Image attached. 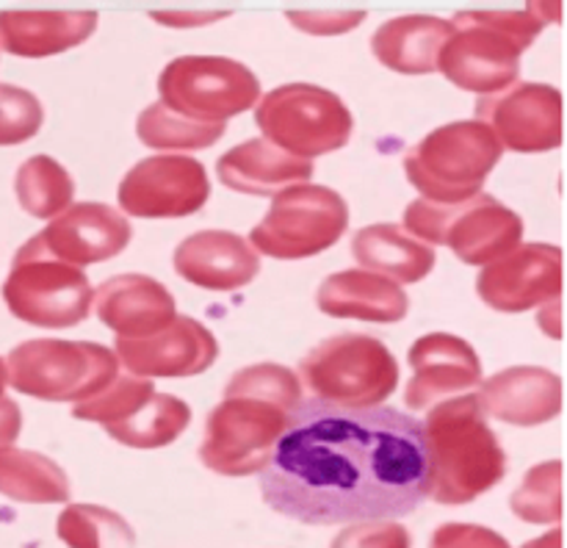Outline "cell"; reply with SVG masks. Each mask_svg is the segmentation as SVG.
Segmentation results:
<instances>
[{
    "instance_id": "1",
    "label": "cell",
    "mask_w": 567,
    "mask_h": 548,
    "mask_svg": "<svg viewBox=\"0 0 567 548\" xmlns=\"http://www.w3.org/2000/svg\"><path fill=\"white\" fill-rule=\"evenodd\" d=\"M260 493L308 526L404 518L430 498V454L415 415L302 399L288 415Z\"/></svg>"
},
{
    "instance_id": "2",
    "label": "cell",
    "mask_w": 567,
    "mask_h": 548,
    "mask_svg": "<svg viewBox=\"0 0 567 548\" xmlns=\"http://www.w3.org/2000/svg\"><path fill=\"white\" fill-rule=\"evenodd\" d=\"M421 430L430 454V496L437 504L474 502L507 474V454L476 396L435 404Z\"/></svg>"
},
{
    "instance_id": "3",
    "label": "cell",
    "mask_w": 567,
    "mask_h": 548,
    "mask_svg": "<svg viewBox=\"0 0 567 548\" xmlns=\"http://www.w3.org/2000/svg\"><path fill=\"white\" fill-rule=\"evenodd\" d=\"M452 22L437 70L465 92L493 94L518 81L520 55L546 20L529 11H465Z\"/></svg>"
},
{
    "instance_id": "4",
    "label": "cell",
    "mask_w": 567,
    "mask_h": 548,
    "mask_svg": "<svg viewBox=\"0 0 567 548\" xmlns=\"http://www.w3.org/2000/svg\"><path fill=\"white\" fill-rule=\"evenodd\" d=\"M502 161V144L482 122H452L421 138L404 158L408 180L437 205H460L482 194Z\"/></svg>"
},
{
    "instance_id": "5",
    "label": "cell",
    "mask_w": 567,
    "mask_h": 548,
    "mask_svg": "<svg viewBox=\"0 0 567 548\" xmlns=\"http://www.w3.org/2000/svg\"><path fill=\"white\" fill-rule=\"evenodd\" d=\"M299 369L308 391L336 407H377L399 385V363L391 349L358 332L321 341Z\"/></svg>"
},
{
    "instance_id": "6",
    "label": "cell",
    "mask_w": 567,
    "mask_h": 548,
    "mask_svg": "<svg viewBox=\"0 0 567 548\" xmlns=\"http://www.w3.org/2000/svg\"><path fill=\"white\" fill-rule=\"evenodd\" d=\"M404 227L426 247L446 244L471 266L504 258L524 238V219L491 194H476L460 205L415 199L404 210Z\"/></svg>"
},
{
    "instance_id": "7",
    "label": "cell",
    "mask_w": 567,
    "mask_h": 548,
    "mask_svg": "<svg viewBox=\"0 0 567 548\" xmlns=\"http://www.w3.org/2000/svg\"><path fill=\"white\" fill-rule=\"evenodd\" d=\"M116 376V354L92 341L39 338L6 358V382L44 402H83Z\"/></svg>"
},
{
    "instance_id": "8",
    "label": "cell",
    "mask_w": 567,
    "mask_h": 548,
    "mask_svg": "<svg viewBox=\"0 0 567 548\" xmlns=\"http://www.w3.org/2000/svg\"><path fill=\"white\" fill-rule=\"evenodd\" d=\"M92 297L83 269L50 255L39 236L22 244L3 282V299L11 313L37 327L81 324L92 310Z\"/></svg>"
},
{
    "instance_id": "9",
    "label": "cell",
    "mask_w": 567,
    "mask_h": 548,
    "mask_svg": "<svg viewBox=\"0 0 567 548\" xmlns=\"http://www.w3.org/2000/svg\"><path fill=\"white\" fill-rule=\"evenodd\" d=\"M255 122L266 142L302 161L347 147L352 136V114L347 103L313 83L271 89L258 100Z\"/></svg>"
},
{
    "instance_id": "10",
    "label": "cell",
    "mask_w": 567,
    "mask_h": 548,
    "mask_svg": "<svg viewBox=\"0 0 567 548\" xmlns=\"http://www.w3.org/2000/svg\"><path fill=\"white\" fill-rule=\"evenodd\" d=\"M288 415L252 393L225 391V402L210 410L199 446L205 468L221 476L260 474L286 432Z\"/></svg>"
},
{
    "instance_id": "11",
    "label": "cell",
    "mask_w": 567,
    "mask_h": 548,
    "mask_svg": "<svg viewBox=\"0 0 567 548\" xmlns=\"http://www.w3.org/2000/svg\"><path fill=\"white\" fill-rule=\"evenodd\" d=\"M161 103L197 122H225L260 100V81L241 61L221 55H181L158 77Z\"/></svg>"
},
{
    "instance_id": "12",
    "label": "cell",
    "mask_w": 567,
    "mask_h": 548,
    "mask_svg": "<svg viewBox=\"0 0 567 548\" xmlns=\"http://www.w3.org/2000/svg\"><path fill=\"white\" fill-rule=\"evenodd\" d=\"M347 225L349 208L341 194L305 183L277 194L266 219L249 232V241L271 258H313L330 249L343 236Z\"/></svg>"
},
{
    "instance_id": "13",
    "label": "cell",
    "mask_w": 567,
    "mask_h": 548,
    "mask_svg": "<svg viewBox=\"0 0 567 548\" xmlns=\"http://www.w3.org/2000/svg\"><path fill=\"white\" fill-rule=\"evenodd\" d=\"M476 116L502 149L546 153L563 144V94L546 83L515 81L502 92L485 94L476 103Z\"/></svg>"
},
{
    "instance_id": "14",
    "label": "cell",
    "mask_w": 567,
    "mask_h": 548,
    "mask_svg": "<svg viewBox=\"0 0 567 548\" xmlns=\"http://www.w3.org/2000/svg\"><path fill=\"white\" fill-rule=\"evenodd\" d=\"M205 166L186 155H153L133 166L120 183V205L142 219H181L208 203Z\"/></svg>"
},
{
    "instance_id": "15",
    "label": "cell",
    "mask_w": 567,
    "mask_h": 548,
    "mask_svg": "<svg viewBox=\"0 0 567 548\" xmlns=\"http://www.w3.org/2000/svg\"><path fill=\"white\" fill-rule=\"evenodd\" d=\"M476 291L502 313H524L543 302H557L563 291V249L524 244L480 271Z\"/></svg>"
},
{
    "instance_id": "16",
    "label": "cell",
    "mask_w": 567,
    "mask_h": 548,
    "mask_svg": "<svg viewBox=\"0 0 567 548\" xmlns=\"http://www.w3.org/2000/svg\"><path fill=\"white\" fill-rule=\"evenodd\" d=\"M116 358L133 376H192L203 374L219 354V343L199 321L175 316L172 324L147 338H116Z\"/></svg>"
},
{
    "instance_id": "17",
    "label": "cell",
    "mask_w": 567,
    "mask_h": 548,
    "mask_svg": "<svg viewBox=\"0 0 567 548\" xmlns=\"http://www.w3.org/2000/svg\"><path fill=\"white\" fill-rule=\"evenodd\" d=\"M410 380L404 402L410 410H426L446 399H457L482 380L480 354L468 341L449 332H432L419 338L410 349Z\"/></svg>"
},
{
    "instance_id": "18",
    "label": "cell",
    "mask_w": 567,
    "mask_h": 548,
    "mask_svg": "<svg viewBox=\"0 0 567 548\" xmlns=\"http://www.w3.org/2000/svg\"><path fill=\"white\" fill-rule=\"evenodd\" d=\"M37 236L50 255L81 269L86 263L116 258L131 244L133 227L125 214L111 205L81 203L55 216Z\"/></svg>"
},
{
    "instance_id": "19",
    "label": "cell",
    "mask_w": 567,
    "mask_h": 548,
    "mask_svg": "<svg viewBox=\"0 0 567 548\" xmlns=\"http://www.w3.org/2000/svg\"><path fill=\"white\" fill-rule=\"evenodd\" d=\"M175 269L183 280L208 291H236L258 277L260 258L236 232L203 230L177 244Z\"/></svg>"
},
{
    "instance_id": "20",
    "label": "cell",
    "mask_w": 567,
    "mask_h": 548,
    "mask_svg": "<svg viewBox=\"0 0 567 548\" xmlns=\"http://www.w3.org/2000/svg\"><path fill=\"white\" fill-rule=\"evenodd\" d=\"M97 319L116 332V338H147L175 319V297L147 275H116L92 297Z\"/></svg>"
},
{
    "instance_id": "21",
    "label": "cell",
    "mask_w": 567,
    "mask_h": 548,
    "mask_svg": "<svg viewBox=\"0 0 567 548\" xmlns=\"http://www.w3.org/2000/svg\"><path fill=\"white\" fill-rule=\"evenodd\" d=\"M485 415L515 426H537L563 410V380L537 365H515L491 376L480 396Z\"/></svg>"
},
{
    "instance_id": "22",
    "label": "cell",
    "mask_w": 567,
    "mask_h": 548,
    "mask_svg": "<svg viewBox=\"0 0 567 548\" xmlns=\"http://www.w3.org/2000/svg\"><path fill=\"white\" fill-rule=\"evenodd\" d=\"M216 172H219V180L233 192L277 197L288 188L305 186L313 177V164L282 153L266 138H249L221 155Z\"/></svg>"
},
{
    "instance_id": "23",
    "label": "cell",
    "mask_w": 567,
    "mask_h": 548,
    "mask_svg": "<svg viewBox=\"0 0 567 548\" xmlns=\"http://www.w3.org/2000/svg\"><path fill=\"white\" fill-rule=\"evenodd\" d=\"M316 302L321 313L336 319L396 324L408 316V293L402 286L363 269H347L327 277L319 286Z\"/></svg>"
},
{
    "instance_id": "24",
    "label": "cell",
    "mask_w": 567,
    "mask_h": 548,
    "mask_svg": "<svg viewBox=\"0 0 567 548\" xmlns=\"http://www.w3.org/2000/svg\"><path fill=\"white\" fill-rule=\"evenodd\" d=\"M97 28L92 11H3L0 48L22 59H44L86 42Z\"/></svg>"
},
{
    "instance_id": "25",
    "label": "cell",
    "mask_w": 567,
    "mask_h": 548,
    "mask_svg": "<svg viewBox=\"0 0 567 548\" xmlns=\"http://www.w3.org/2000/svg\"><path fill=\"white\" fill-rule=\"evenodd\" d=\"M449 37H452V22L441 17H396L377 28L371 50L388 70L426 75L437 70Z\"/></svg>"
},
{
    "instance_id": "26",
    "label": "cell",
    "mask_w": 567,
    "mask_h": 548,
    "mask_svg": "<svg viewBox=\"0 0 567 548\" xmlns=\"http://www.w3.org/2000/svg\"><path fill=\"white\" fill-rule=\"evenodd\" d=\"M352 255L363 271L388 280L419 282L435 269V249L421 244L399 225H371L354 236Z\"/></svg>"
},
{
    "instance_id": "27",
    "label": "cell",
    "mask_w": 567,
    "mask_h": 548,
    "mask_svg": "<svg viewBox=\"0 0 567 548\" xmlns=\"http://www.w3.org/2000/svg\"><path fill=\"white\" fill-rule=\"evenodd\" d=\"M0 493L22 504L70 502V479L64 468L39 452L0 448Z\"/></svg>"
},
{
    "instance_id": "28",
    "label": "cell",
    "mask_w": 567,
    "mask_h": 548,
    "mask_svg": "<svg viewBox=\"0 0 567 548\" xmlns=\"http://www.w3.org/2000/svg\"><path fill=\"white\" fill-rule=\"evenodd\" d=\"M188 424H192L188 404L183 399L169 396V393L155 391L131 415L105 426V432L125 446L161 448L177 441Z\"/></svg>"
},
{
    "instance_id": "29",
    "label": "cell",
    "mask_w": 567,
    "mask_h": 548,
    "mask_svg": "<svg viewBox=\"0 0 567 548\" xmlns=\"http://www.w3.org/2000/svg\"><path fill=\"white\" fill-rule=\"evenodd\" d=\"M14 192L25 214L48 219V216H59L70 208L75 186H72L70 172L59 161H53L50 155H33L17 172Z\"/></svg>"
},
{
    "instance_id": "30",
    "label": "cell",
    "mask_w": 567,
    "mask_h": 548,
    "mask_svg": "<svg viewBox=\"0 0 567 548\" xmlns=\"http://www.w3.org/2000/svg\"><path fill=\"white\" fill-rule=\"evenodd\" d=\"M55 535L70 548H133L136 531L120 513L97 504H70L55 520Z\"/></svg>"
},
{
    "instance_id": "31",
    "label": "cell",
    "mask_w": 567,
    "mask_h": 548,
    "mask_svg": "<svg viewBox=\"0 0 567 548\" xmlns=\"http://www.w3.org/2000/svg\"><path fill=\"white\" fill-rule=\"evenodd\" d=\"M136 133L153 149H203L225 136V122H197L155 103L138 114Z\"/></svg>"
},
{
    "instance_id": "32",
    "label": "cell",
    "mask_w": 567,
    "mask_h": 548,
    "mask_svg": "<svg viewBox=\"0 0 567 548\" xmlns=\"http://www.w3.org/2000/svg\"><path fill=\"white\" fill-rule=\"evenodd\" d=\"M513 513L526 524H559L563 518V463L535 465L509 498Z\"/></svg>"
},
{
    "instance_id": "33",
    "label": "cell",
    "mask_w": 567,
    "mask_h": 548,
    "mask_svg": "<svg viewBox=\"0 0 567 548\" xmlns=\"http://www.w3.org/2000/svg\"><path fill=\"white\" fill-rule=\"evenodd\" d=\"M155 393L153 380H144V376H133V374H116L103 391L92 393L83 402H75L72 407V415L81 421H94V424H116L125 415H131L144 399Z\"/></svg>"
},
{
    "instance_id": "34",
    "label": "cell",
    "mask_w": 567,
    "mask_h": 548,
    "mask_svg": "<svg viewBox=\"0 0 567 548\" xmlns=\"http://www.w3.org/2000/svg\"><path fill=\"white\" fill-rule=\"evenodd\" d=\"M225 391L233 393H252V396L266 399V402L277 404L286 413H293L302 402V382L293 374L291 369L277 363H258L247 365L244 371H238L230 382H227Z\"/></svg>"
},
{
    "instance_id": "35",
    "label": "cell",
    "mask_w": 567,
    "mask_h": 548,
    "mask_svg": "<svg viewBox=\"0 0 567 548\" xmlns=\"http://www.w3.org/2000/svg\"><path fill=\"white\" fill-rule=\"evenodd\" d=\"M44 122L42 103L37 94L17 86H0V147L28 142L37 136Z\"/></svg>"
},
{
    "instance_id": "36",
    "label": "cell",
    "mask_w": 567,
    "mask_h": 548,
    "mask_svg": "<svg viewBox=\"0 0 567 548\" xmlns=\"http://www.w3.org/2000/svg\"><path fill=\"white\" fill-rule=\"evenodd\" d=\"M410 531L396 520H363L352 524L332 540V548H410Z\"/></svg>"
},
{
    "instance_id": "37",
    "label": "cell",
    "mask_w": 567,
    "mask_h": 548,
    "mask_svg": "<svg viewBox=\"0 0 567 548\" xmlns=\"http://www.w3.org/2000/svg\"><path fill=\"white\" fill-rule=\"evenodd\" d=\"M430 548H513L507 537L487 526L476 524H443L432 535Z\"/></svg>"
},
{
    "instance_id": "38",
    "label": "cell",
    "mask_w": 567,
    "mask_h": 548,
    "mask_svg": "<svg viewBox=\"0 0 567 548\" xmlns=\"http://www.w3.org/2000/svg\"><path fill=\"white\" fill-rule=\"evenodd\" d=\"M288 20L313 37H336V33L352 31L363 22V11L352 14H305V11H288Z\"/></svg>"
},
{
    "instance_id": "39",
    "label": "cell",
    "mask_w": 567,
    "mask_h": 548,
    "mask_svg": "<svg viewBox=\"0 0 567 548\" xmlns=\"http://www.w3.org/2000/svg\"><path fill=\"white\" fill-rule=\"evenodd\" d=\"M22 430V413L17 402L0 396V448H9Z\"/></svg>"
},
{
    "instance_id": "40",
    "label": "cell",
    "mask_w": 567,
    "mask_h": 548,
    "mask_svg": "<svg viewBox=\"0 0 567 548\" xmlns=\"http://www.w3.org/2000/svg\"><path fill=\"white\" fill-rule=\"evenodd\" d=\"M520 548H563V531L551 529L548 535L537 537V540H529L526 546H520Z\"/></svg>"
},
{
    "instance_id": "41",
    "label": "cell",
    "mask_w": 567,
    "mask_h": 548,
    "mask_svg": "<svg viewBox=\"0 0 567 548\" xmlns=\"http://www.w3.org/2000/svg\"><path fill=\"white\" fill-rule=\"evenodd\" d=\"M3 387H6V363L0 360V396H3Z\"/></svg>"
}]
</instances>
